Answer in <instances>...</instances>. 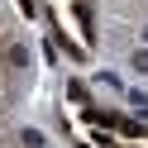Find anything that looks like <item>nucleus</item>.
<instances>
[{
  "label": "nucleus",
  "instance_id": "1",
  "mask_svg": "<svg viewBox=\"0 0 148 148\" xmlns=\"http://www.w3.org/2000/svg\"><path fill=\"white\" fill-rule=\"evenodd\" d=\"M19 143H24V148H43V134H34V129H24V134H19Z\"/></svg>",
  "mask_w": 148,
  "mask_h": 148
},
{
  "label": "nucleus",
  "instance_id": "2",
  "mask_svg": "<svg viewBox=\"0 0 148 148\" xmlns=\"http://www.w3.org/2000/svg\"><path fill=\"white\" fill-rule=\"evenodd\" d=\"M24 62H29V53H24L19 43H14V48H10V67H24Z\"/></svg>",
  "mask_w": 148,
  "mask_h": 148
},
{
  "label": "nucleus",
  "instance_id": "3",
  "mask_svg": "<svg viewBox=\"0 0 148 148\" xmlns=\"http://www.w3.org/2000/svg\"><path fill=\"white\" fill-rule=\"evenodd\" d=\"M129 62H134V72H148V53H134Z\"/></svg>",
  "mask_w": 148,
  "mask_h": 148
},
{
  "label": "nucleus",
  "instance_id": "4",
  "mask_svg": "<svg viewBox=\"0 0 148 148\" xmlns=\"http://www.w3.org/2000/svg\"><path fill=\"white\" fill-rule=\"evenodd\" d=\"M143 43H148V29H143Z\"/></svg>",
  "mask_w": 148,
  "mask_h": 148
}]
</instances>
